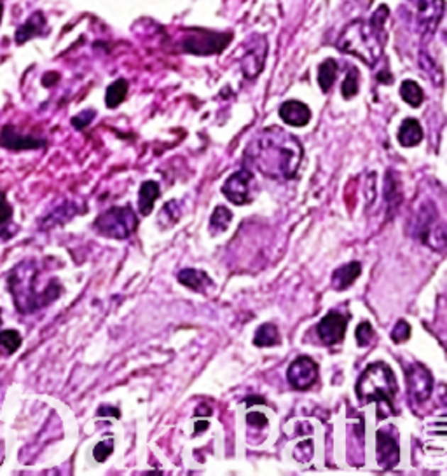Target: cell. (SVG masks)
<instances>
[{
  "mask_svg": "<svg viewBox=\"0 0 447 476\" xmlns=\"http://www.w3.org/2000/svg\"><path fill=\"white\" fill-rule=\"evenodd\" d=\"M355 337H357V344L360 347H367L370 342L374 340V330L372 324L369 321H363L357 327V332H355Z\"/></svg>",
  "mask_w": 447,
  "mask_h": 476,
  "instance_id": "4dcf8cb0",
  "label": "cell"
},
{
  "mask_svg": "<svg viewBox=\"0 0 447 476\" xmlns=\"http://www.w3.org/2000/svg\"><path fill=\"white\" fill-rule=\"evenodd\" d=\"M206 428H208V421H204V419H202V421H196L194 434H202Z\"/></svg>",
  "mask_w": 447,
  "mask_h": 476,
  "instance_id": "f35d334b",
  "label": "cell"
},
{
  "mask_svg": "<svg viewBox=\"0 0 447 476\" xmlns=\"http://www.w3.org/2000/svg\"><path fill=\"white\" fill-rule=\"evenodd\" d=\"M233 220V213L226 206H217L214 210V215L210 218V230L211 234H217L226 230Z\"/></svg>",
  "mask_w": 447,
  "mask_h": 476,
  "instance_id": "83f0119b",
  "label": "cell"
},
{
  "mask_svg": "<svg viewBox=\"0 0 447 476\" xmlns=\"http://www.w3.org/2000/svg\"><path fill=\"white\" fill-rule=\"evenodd\" d=\"M400 96L404 98V101H407L411 107H419L425 100V93L419 88L418 82L414 81H404L400 86Z\"/></svg>",
  "mask_w": 447,
  "mask_h": 476,
  "instance_id": "484cf974",
  "label": "cell"
},
{
  "mask_svg": "<svg viewBox=\"0 0 447 476\" xmlns=\"http://www.w3.org/2000/svg\"><path fill=\"white\" fill-rule=\"evenodd\" d=\"M7 283H9V290L14 297V304L23 314H28V312L51 304V300L37 288V285H39V267L33 260H25V262L18 264L11 271Z\"/></svg>",
  "mask_w": 447,
  "mask_h": 476,
  "instance_id": "277c9868",
  "label": "cell"
},
{
  "mask_svg": "<svg viewBox=\"0 0 447 476\" xmlns=\"http://www.w3.org/2000/svg\"><path fill=\"white\" fill-rule=\"evenodd\" d=\"M56 81H58V74H55V72H51V74H48L43 79L44 86H53V82H56Z\"/></svg>",
  "mask_w": 447,
  "mask_h": 476,
  "instance_id": "ab89813d",
  "label": "cell"
},
{
  "mask_svg": "<svg viewBox=\"0 0 447 476\" xmlns=\"http://www.w3.org/2000/svg\"><path fill=\"white\" fill-rule=\"evenodd\" d=\"M231 42V33H215V32H204V30H196V32L189 33L184 39L185 51L194 52V55H214V52H221L222 49L227 47Z\"/></svg>",
  "mask_w": 447,
  "mask_h": 476,
  "instance_id": "52a82bcc",
  "label": "cell"
},
{
  "mask_svg": "<svg viewBox=\"0 0 447 476\" xmlns=\"http://www.w3.org/2000/svg\"><path fill=\"white\" fill-rule=\"evenodd\" d=\"M348 319L341 312L331 311L327 316L321 317L320 323L316 324L318 339L325 344V346H336L344 340L346 335Z\"/></svg>",
  "mask_w": 447,
  "mask_h": 476,
  "instance_id": "7c38bea8",
  "label": "cell"
},
{
  "mask_svg": "<svg viewBox=\"0 0 447 476\" xmlns=\"http://www.w3.org/2000/svg\"><path fill=\"white\" fill-rule=\"evenodd\" d=\"M159 196H161V188H159L158 181H153V180L143 181L142 187H140V192H138V210L143 217L153 213L154 203L158 201Z\"/></svg>",
  "mask_w": 447,
  "mask_h": 476,
  "instance_id": "d6986e66",
  "label": "cell"
},
{
  "mask_svg": "<svg viewBox=\"0 0 447 476\" xmlns=\"http://www.w3.org/2000/svg\"><path fill=\"white\" fill-rule=\"evenodd\" d=\"M253 344L257 347H271L280 344V332L272 323H264L257 328L253 335Z\"/></svg>",
  "mask_w": 447,
  "mask_h": 476,
  "instance_id": "603a6c76",
  "label": "cell"
},
{
  "mask_svg": "<svg viewBox=\"0 0 447 476\" xmlns=\"http://www.w3.org/2000/svg\"><path fill=\"white\" fill-rule=\"evenodd\" d=\"M246 422H248V426H252V428H266L267 426V417L264 414H260V412H250L248 415H246Z\"/></svg>",
  "mask_w": 447,
  "mask_h": 476,
  "instance_id": "d590c367",
  "label": "cell"
},
{
  "mask_svg": "<svg viewBox=\"0 0 447 476\" xmlns=\"http://www.w3.org/2000/svg\"><path fill=\"white\" fill-rule=\"evenodd\" d=\"M390 337H392L395 344L405 342V340H409V337H411V324H409L407 321L399 319L397 321L395 328L392 330V334H390Z\"/></svg>",
  "mask_w": 447,
  "mask_h": 476,
  "instance_id": "1f68e13d",
  "label": "cell"
},
{
  "mask_svg": "<svg viewBox=\"0 0 447 476\" xmlns=\"http://www.w3.org/2000/svg\"><path fill=\"white\" fill-rule=\"evenodd\" d=\"M0 145L9 150H30L44 147V140L20 135V131L14 126H6L0 133Z\"/></svg>",
  "mask_w": 447,
  "mask_h": 476,
  "instance_id": "5bb4252c",
  "label": "cell"
},
{
  "mask_svg": "<svg viewBox=\"0 0 447 476\" xmlns=\"http://www.w3.org/2000/svg\"><path fill=\"white\" fill-rule=\"evenodd\" d=\"M257 44H253L252 47L246 49V55L241 60V68H243L245 75L248 79L255 77L260 74L264 67V58H266L267 52V44L263 37H257Z\"/></svg>",
  "mask_w": 447,
  "mask_h": 476,
  "instance_id": "9a60e30c",
  "label": "cell"
},
{
  "mask_svg": "<svg viewBox=\"0 0 447 476\" xmlns=\"http://www.w3.org/2000/svg\"><path fill=\"white\" fill-rule=\"evenodd\" d=\"M21 346V335L16 330L0 332V354L11 356L16 353Z\"/></svg>",
  "mask_w": 447,
  "mask_h": 476,
  "instance_id": "4316f807",
  "label": "cell"
},
{
  "mask_svg": "<svg viewBox=\"0 0 447 476\" xmlns=\"http://www.w3.org/2000/svg\"><path fill=\"white\" fill-rule=\"evenodd\" d=\"M196 415H198V417H210L211 408L210 407H198V410H196Z\"/></svg>",
  "mask_w": 447,
  "mask_h": 476,
  "instance_id": "60d3db41",
  "label": "cell"
},
{
  "mask_svg": "<svg viewBox=\"0 0 447 476\" xmlns=\"http://www.w3.org/2000/svg\"><path fill=\"white\" fill-rule=\"evenodd\" d=\"M44 26H45L44 14L43 13H33L32 16L28 18V21H26L25 25H21L20 28L16 30V37H14V39H16V44L21 45V44L28 42V40L33 39V37L40 35V33H43V30H44Z\"/></svg>",
  "mask_w": 447,
  "mask_h": 476,
  "instance_id": "ffe728a7",
  "label": "cell"
},
{
  "mask_svg": "<svg viewBox=\"0 0 447 476\" xmlns=\"http://www.w3.org/2000/svg\"><path fill=\"white\" fill-rule=\"evenodd\" d=\"M376 453L377 463L382 470H392L399 464L400 460V448H399V434L393 426L380 429L376 433Z\"/></svg>",
  "mask_w": 447,
  "mask_h": 476,
  "instance_id": "9c48e42d",
  "label": "cell"
},
{
  "mask_svg": "<svg viewBox=\"0 0 447 476\" xmlns=\"http://www.w3.org/2000/svg\"><path fill=\"white\" fill-rule=\"evenodd\" d=\"M386 18H388V7L381 6L369 20L353 21L339 37L337 47L343 52L357 56L367 65H374L380 62L386 39H388L385 32Z\"/></svg>",
  "mask_w": 447,
  "mask_h": 476,
  "instance_id": "7a4b0ae2",
  "label": "cell"
},
{
  "mask_svg": "<svg viewBox=\"0 0 447 476\" xmlns=\"http://www.w3.org/2000/svg\"><path fill=\"white\" fill-rule=\"evenodd\" d=\"M93 117H94L93 110H86V112L79 113L77 117H74V119H72V124H74L75 130H84L91 120H93Z\"/></svg>",
  "mask_w": 447,
  "mask_h": 476,
  "instance_id": "8d00e7d4",
  "label": "cell"
},
{
  "mask_svg": "<svg viewBox=\"0 0 447 476\" xmlns=\"http://www.w3.org/2000/svg\"><path fill=\"white\" fill-rule=\"evenodd\" d=\"M337 79V63L334 60H325L320 65V74H318V84L324 93H329L334 86Z\"/></svg>",
  "mask_w": 447,
  "mask_h": 476,
  "instance_id": "d4e9b609",
  "label": "cell"
},
{
  "mask_svg": "<svg viewBox=\"0 0 447 476\" xmlns=\"http://www.w3.org/2000/svg\"><path fill=\"white\" fill-rule=\"evenodd\" d=\"M399 143L402 147H416L421 143L423 140V128L419 124V120L416 119H405L402 124H400L399 135Z\"/></svg>",
  "mask_w": 447,
  "mask_h": 476,
  "instance_id": "44dd1931",
  "label": "cell"
},
{
  "mask_svg": "<svg viewBox=\"0 0 447 476\" xmlns=\"http://www.w3.org/2000/svg\"><path fill=\"white\" fill-rule=\"evenodd\" d=\"M128 94V82L124 79H117L116 82H112L107 88V94H105V103L109 108L119 107L124 101Z\"/></svg>",
  "mask_w": 447,
  "mask_h": 476,
  "instance_id": "cb8c5ba5",
  "label": "cell"
},
{
  "mask_svg": "<svg viewBox=\"0 0 447 476\" xmlns=\"http://www.w3.org/2000/svg\"><path fill=\"white\" fill-rule=\"evenodd\" d=\"M112 452H114V441L107 440V441H101V443H98L96 447H94L93 455L98 463H104V460H107V457L111 455Z\"/></svg>",
  "mask_w": 447,
  "mask_h": 476,
  "instance_id": "836d02e7",
  "label": "cell"
},
{
  "mask_svg": "<svg viewBox=\"0 0 447 476\" xmlns=\"http://www.w3.org/2000/svg\"><path fill=\"white\" fill-rule=\"evenodd\" d=\"M98 415H100V417H104V415H114V417H116V419H119L121 417V412L117 410V408L104 405V407L100 408V410H98Z\"/></svg>",
  "mask_w": 447,
  "mask_h": 476,
  "instance_id": "74e56055",
  "label": "cell"
},
{
  "mask_svg": "<svg viewBox=\"0 0 447 476\" xmlns=\"http://www.w3.org/2000/svg\"><path fill=\"white\" fill-rule=\"evenodd\" d=\"M179 283L187 286V288L194 290V292H204V288L210 285V278L203 271L185 269L179 272Z\"/></svg>",
  "mask_w": 447,
  "mask_h": 476,
  "instance_id": "7402d4cb",
  "label": "cell"
},
{
  "mask_svg": "<svg viewBox=\"0 0 447 476\" xmlns=\"http://www.w3.org/2000/svg\"><path fill=\"white\" fill-rule=\"evenodd\" d=\"M402 187H400L399 175L393 169H388L385 178V203L386 211H388V218L395 217L400 204H402Z\"/></svg>",
  "mask_w": 447,
  "mask_h": 476,
  "instance_id": "e0dca14e",
  "label": "cell"
},
{
  "mask_svg": "<svg viewBox=\"0 0 447 476\" xmlns=\"http://www.w3.org/2000/svg\"><path fill=\"white\" fill-rule=\"evenodd\" d=\"M2 13H4V4L2 0H0V20H2Z\"/></svg>",
  "mask_w": 447,
  "mask_h": 476,
  "instance_id": "7bdbcfd3",
  "label": "cell"
},
{
  "mask_svg": "<svg viewBox=\"0 0 447 476\" xmlns=\"http://www.w3.org/2000/svg\"><path fill=\"white\" fill-rule=\"evenodd\" d=\"M341 91H343V96L346 98V100H350V98H353L355 94L358 93V72L355 70V68H351V70L348 72Z\"/></svg>",
  "mask_w": 447,
  "mask_h": 476,
  "instance_id": "f546056e",
  "label": "cell"
},
{
  "mask_svg": "<svg viewBox=\"0 0 447 476\" xmlns=\"http://www.w3.org/2000/svg\"><path fill=\"white\" fill-rule=\"evenodd\" d=\"M302 161V145L297 136L282 128H267L245 150L246 168H257L272 180H292Z\"/></svg>",
  "mask_w": 447,
  "mask_h": 476,
  "instance_id": "6da1fadb",
  "label": "cell"
},
{
  "mask_svg": "<svg viewBox=\"0 0 447 476\" xmlns=\"http://www.w3.org/2000/svg\"><path fill=\"white\" fill-rule=\"evenodd\" d=\"M405 377H407L409 395L414 400V403H425L434 391V377L430 370L421 363H407L404 366Z\"/></svg>",
  "mask_w": 447,
  "mask_h": 476,
  "instance_id": "ba28073f",
  "label": "cell"
},
{
  "mask_svg": "<svg viewBox=\"0 0 447 476\" xmlns=\"http://www.w3.org/2000/svg\"><path fill=\"white\" fill-rule=\"evenodd\" d=\"M360 274H362V264L360 262L344 264V266H341L339 269L332 272V288L337 290V292H344V290H348L355 281H357Z\"/></svg>",
  "mask_w": 447,
  "mask_h": 476,
  "instance_id": "ac0fdd59",
  "label": "cell"
},
{
  "mask_svg": "<svg viewBox=\"0 0 447 476\" xmlns=\"http://www.w3.org/2000/svg\"><path fill=\"white\" fill-rule=\"evenodd\" d=\"M180 215H182V210L179 206V201H170V203H166L165 206H162L161 213H159L158 222L161 224V227H165V229H166V227L175 225L177 222H179Z\"/></svg>",
  "mask_w": 447,
  "mask_h": 476,
  "instance_id": "f1b7e54d",
  "label": "cell"
},
{
  "mask_svg": "<svg viewBox=\"0 0 447 476\" xmlns=\"http://www.w3.org/2000/svg\"><path fill=\"white\" fill-rule=\"evenodd\" d=\"M280 117L283 119V123H287L289 126L302 128L309 123L311 119V110H309L308 105H304L302 101L290 100L280 107Z\"/></svg>",
  "mask_w": 447,
  "mask_h": 476,
  "instance_id": "2e32d148",
  "label": "cell"
},
{
  "mask_svg": "<svg viewBox=\"0 0 447 476\" xmlns=\"http://www.w3.org/2000/svg\"><path fill=\"white\" fill-rule=\"evenodd\" d=\"M94 227L101 236L112 239H128L138 227V218L131 206H116L101 213L94 220Z\"/></svg>",
  "mask_w": 447,
  "mask_h": 476,
  "instance_id": "8992f818",
  "label": "cell"
},
{
  "mask_svg": "<svg viewBox=\"0 0 447 476\" xmlns=\"http://www.w3.org/2000/svg\"><path fill=\"white\" fill-rule=\"evenodd\" d=\"M357 398L362 405L367 403H377V417L385 419L386 415H397L399 410L395 408L397 384L395 373L386 363L374 361L362 372L357 380Z\"/></svg>",
  "mask_w": 447,
  "mask_h": 476,
  "instance_id": "3957f363",
  "label": "cell"
},
{
  "mask_svg": "<svg viewBox=\"0 0 447 476\" xmlns=\"http://www.w3.org/2000/svg\"><path fill=\"white\" fill-rule=\"evenodd\" d=\"M253 173L252 169L243 166L238 169L236 173L226 180L222 185V194L226 196L233 204H246L252 201V194H250V187H252Z\"/></svg>",
  "mask_w": 447,
  "mask_h": 476,
  "instance_id": "30bf717a",
  "label": "cell"
},
{
  "mask_svg": "<svg viewBox=\"0 0 447 476\" xmlns=\"http://www.w3.org/2000/svg\"><path fill=\"white\" fill-rule=\"evenodd\" d=\"M414 236L421 239L423 243L437 251H444L446 248V230L444 224L438 220V213L435 210V204L425 201L419 206L414 218Z\"/></svg>",
  "mask_w": 447,
  "mask_h": 476,
  "instance_id": "5b68a950",
  "label": "cell"
},
{
  "mask_svg": "<svg viewBox=\"0 0 447 476\" xmlns=\"http://www.w3.org/2000/svg\"><path fill=\"white\" fill-rule=\"evenodd\" d=\"M313 452H314L313 441L306 440L294 448V457L299 460V463H308V460L313 457Z\"/></svg>",
  "mask_w": 447,
  "mask_h": 476,
  "instance_id": "d6a6232c",
  "label": "cell"
},
{
  "mask_svg": "<svg viewBox=\"0 0 447 476\" xmlns=\"http://www.w3.org/2000/svg\"><path fill=\"white\" fill-rule=\"evenodd\" d=\"M252 403H266L263 398H246V405H252Z\"/></svg>",
  "mask_w": 447,
  "mask_h": 476,
  "instance_id": "b9f144b4",
  "label": "cell"
},
{
  "mask_svg": "<svg viewBox=\"0 0 447 476\" xmlns=\"http://www.w3.org/2000/svg\"><path fill=\"white\" fill-rule=\"evenodd\" d=\"M418 21L426 33H434L444 16V0H416Z\"/></svg>",
  "mask_w": 447,
  "mask_h": 476,
  "instance_id": "4fadbf2b",
  "label": "cell"
},
{
  "mask_svg": "<svg viewBox=\"0 0 447 476\" xmlns=\"http://www.w3.org/2000/svg\"><path fill=\"white\" fill-rule=\"evenodd\" d=\"M11 218H13V208H11V204L7 203L6 194L0 192V229H2L7 222H11Z\"/></svg>",
  "mask_w": 447,
  "mask_h": 476,
  "instance_id": "e575fe53",
  "label": "cell"
},
{
  "mask_svg": "<svg viewBox=\"0 0 447 476\" xmlns=\"http://www.w3.org/2000/svg\"><path fill=\"white\" fill-rule=\"evenodd\" d=\"M289 384L297 391H308L318 379V365L309 356H299L287 370Z\"/></svg>",
  "mask_w": 447,
  "mask_h": 476,
  "instance_id": "8fae6325",
  "label": "cell"
}]
</instances>
